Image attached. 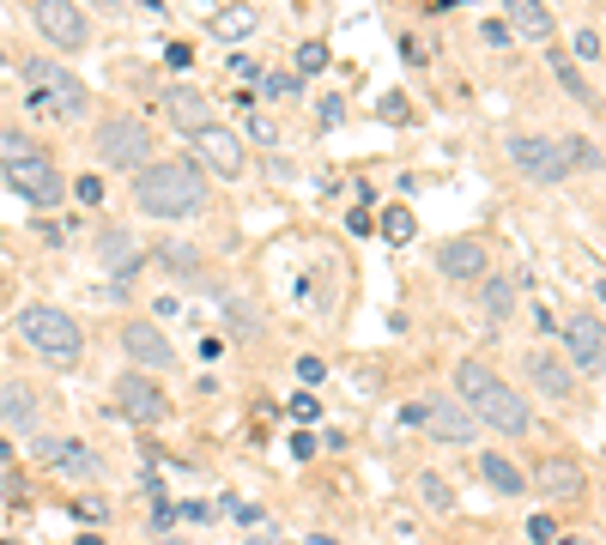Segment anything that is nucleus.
Returning <instances> with one entry per match:
<instances>
[{
    "label": "nucleus",
    "mask_w": 606,
    "mask_h": 545,
    "mask_svg": "<svg viewBox=\"0 0 606 545\" xmlns=\"http://www.w3.org/2000/svg\"><path fill=\"white\" fill-rule=\"evenodd\" d=\"M37 454H43L49 466H55L61 479H97L103 461L85 443H68V436H37Z\"/></svg>",
    "instance_id": "nucleus-13"
},
{
    "label": "nucleus",
    "mask_w": 606,
    "mask_h": 545,
    "mask_svg": "<svg viewBox=\"0 0 606 545\" xmlns=\"http://www.w3.org/2000/svg\"><path fill=\"white\" fill-rule=\"evenodd\" d=\"M309 545H333V539H309Z\"/></svg>",
    "instance_id": "nucleus-42"
},
{
    "label": "nucleus",
    "mask_w": 606,
    "mask_h": 545,
    "mask_svg": "<svg viewBox=\"0 0 606 545\" xmlns=\"http://www.w3.org/2000/svg\"><path fill=\"white\" fill-rule=\"evenodd\" d=\"M401 424H412V431H419V424H424V400H407V407H401Z\"/></svg>",
    "instance_id": "nucleus-38"
},
{
    "label": "nucleus",
    "mask_w": 606,
    "mask_h": 545,
    "mask_svg": "<svg viewBox=\"0 0 606 545\" xmlns=\"http://www.w3.org/2000/svg\"><path fill=\"white\" fill-rule=\"evenodd\" d=\"M540 491H546V497H583V466L576 461H558V454H552V461H540Z\"/></svg>",
    "instance_id": "nucleus-18"
},
{
    "label": "nucleus",
    "mask_w": 606,
    "mask_h": 545,
    "mask_svg": "<svg viewBox=\"0 0 606 545\" xmlns=\"http://www.w3.org/2000/svg\"><path fill=\"white\" fill-rule=\"evenodd\" d=\"M7 188L19 194L24 206H37V213H49V206L68 200V176L55 171V158H49V152H37V158L12 164V171H7Z\"/></svg>",
    "instance_id": "nucleus-7"
},
{
    "label": "nucleus",
    "mask_w": 606,
    "mask_h": 545,
    "mask_svg": "<svg viewBox=\"0 0 606 545\" xmlns=\"http://www.w3.org/2000/svg\"><path fill=\"white\" fill-rule=\"evenodd\" d=\"M485 309H492L497 321H510V309H515V285H510V279H485Z\"/></svg>",
    "instance_id": "nucleus-27"
},
{
    "label": "nucleus",
    "mask_w": 606,
    "mask_h": 545,
    "mask_svg": "<svg viewBox=\"0 0 606 545\" xmlns=\"http://www.w3.org/2000/svg\"><path fill=\"white\" fill-rule=\"evenodd\" d=\"M510 164H515L527 182H546V188H558V182L576 171V164H571V146H564V140H546V134H515V140H510Z\"/></svg>",
    "instance_id": "nucleus-5"
},
{
    "label": "nucleus",
    "mask_w": 606,
    "mask_h": 545,
    "mask_svg": "<svg viewBox=\"0 0 606 545\" xmlns=\"http://www.w3.org/2000/svg\"><path fill=\"white\" fill-rule=\"evenodd\" d=\"M455 382H461V400H468V412L480 424H492V431H504V436H534V407H527L497 370H485L480 358H461Z\"/></svg>",
    "instance_id": "nucleus-2"
},
{
    "label": "nucleus",
    "mask_w": 606,
    "mask_h": 545,
    "mask_svg": "<svg viewBox=\"0 0 606 545\" xmlns=\"http://www.w3.org/2000/svg\"><path fill=\"white\" fill-rule=\"evenodd\" d=\"M195 152H201V164H206V171H213V176H243V146H237V134H230V127H206V134H195Z\"/></svg>",
    "instance_id": "nucleus-15"
},
{
    "label": "nucleus",
    "mask_w": 606,
    "mask_h": 545,
    "mask_svg": "<svg viewBox=\"0 0 606 545\" xmlns=\"http://www.w3.org/2000/svg\"><path fill=\"white\" fill-rule=\"evenodd\" d=\"M19 73H24V85H37V97H31L37 110H55V115H80V110H85V85L73 80L68 68H55V61L31 55Z\"/></svg>",
    "instance_id": "nucleus-6"
},
{
    "label": "nucleus",
    "mask_w": 606,
    "mask_h": 545,
    "mask_svg": "<svg viewBox=\"0 0 606 545\" xmlns=\"http://www.w3.org/2000/svg\"><path fill=\"white\" fill-rule=\"evenodd\" d=\"M122 352L134 358L140 370H171V363H176L171 333H158L152 321H127V328H122Z\"/></svg>",
    "instance_id": "nucleus-11"
},
{
    "label": "nucleus",
    "mask_w": 606,
    "mask_h": 545,
    "mask_svg": "<svg viewBox=\"0 0 606 545\" xmlns=\"http://www.w3.org/2000/svg\"><path fill=\"white\" fill-rule=\"evenodd\" d=\"M97 255L110 267H134V237H127V230H103L97 237Z\"/></svg>",
    "instance_id": "nucleus-26"
},
{
    "label": "nucleus",
    "mask_w": 606,
    "mask_h": 545,
    "mask_svg": "<svg viewBox=\"0 0 606 545\" xmlns=\"http://www.w3.org/2000/svg\"><path fill=\"white\" fill-rule=\"evenodd\" d=\"M206 171L188 158H158L146 171H134V206L146 218H188L206 206Z\"/></svg>",
    "instance_id": "nucleus-1"
},
{
    "label": "nucleus",
    "mask_w": 606,
    "mask_h": 545,
    "mask_svg": "<svg viewBox=\"0 0 606 545\" xmlns=\"http://www.w3.org/2000/svg\"><path fill=\"white\" fill-rule=\"evenodd\" d=\"M419 431H431L436 443H449V449H461V443H473V436H480V419H473L468 407H461V400H424V424Z\"/></svg>",
    "instance_id": "nucleus-10"
},
{
    "label": "nucleus",
    "mask_w": 606,
    "mask_h": 545,
    "mask_svg": "<svg viewBox=\"0 0 606 545\" xmlns=\"http://www.w3.org/2000/svg\"><path fill=\"white\" fill-rule=\"evenodd\" d=\"M92 7H122V0H92Z\"/></svg>",
    "instance_id": "nucleus-40"
},
{
    "label": "nucleus",
    "mask_w": 606,
    "mask_h": 545,
    "mask_svg": "<svg viewBox=\"0 0 606 545\" xmlns=\"http://www.w3.org/2000/svg\"><path fill=\"white\" fill-rule=\"evenodd\" d=\"M206 31H213L218 43H237V37L255 31V7H225V12H213V24H206Z\"/></svg>",
    "instance_id": "nucleus-23"
},
{
    "label": "nucleus",
    "mask_w": 606,
    "mask_h": 545,
    "mask_svg": "<svg viewBox=\"0 0 606 545\" xmlns=\"http://www.w3.org/2000/svg\"><path fill=\"white\" fill-rule=\"evenodd\" d=\"M73 194H80L85 206H97V200H103V182H97V176H80V182H73Z\"/></svg>",
    "instance_id": "nucleus-35"
},
{
    "label": "nucleus",
    "mask_w": 606,
    "mask_h": 545,
    "mask_svg": "<svg viewBox=\"0 0 606 545\" xmlns=\"http://www.w3.org/2000/svg\"><path fill=\"white\" fill-rule=\"evenodd\" d=\"M298 376H304V382H321V376H328V363H321V358H298Z\"/></svg>",
    "instance_id": "nucleus-37"
},
{
    "label": "nucleus",
    "mask_w": 606,
    "mask_h": 545,
    "mask_svg": "<svg viewBox=\"0 0 606 545\" xmlns=\"http://www.w3.org/2000/svg\"><path fill=\"white\" fill-rule=\"evenodd\" d=\"M480 473H485V485H492V491H504V497H522V491H527V479L515 473L504 454H480Z\"/></svg>",
    "instance_id": "nucleus-22"
},
{
    "label": "nucleus",
    "mask_w": 606,
    "mask_h": 545,
    "mask_svg": "<svg viewBox=\"0 0 606 545\" xmlns=\"http://www.w3.org/2000/svg\"><path fill=\"white\" fill-rule=\"evenodd\" d=\"M436 272H443V279H485V243L449 237L443 249H436Z\"/></svg>",
    "instance_id": "nucleus-16"
},
{
    "label": "nucleus",
    "mask_w": 606,
    "mask_h": 545,
    "mask_svg": "<svg viewBox=\"0 0 606 545\" xmlns=\"http://www.w3.org/2000/svg\"><path fill=\"white\" fill-rule=\"evenodd\" d=\"M504 12H510V31L552 37V7H546V0H504Z\"/></svg>",
    "instance_id": "nucleus-20"
},
{
    "label": "nucleus",
    "mask_w": 606,
    "mask_h": 545,
    "mask_svg": "<svg viewBox=\"0 0 606 545\" xmlns=\"http://www.w3.org/2000/svg\"><path fill=\"white\" fill-rule=\"evenodd\" d=\"M564 346H571V358L583 363L588 376H606V321L600 316H571Z\"/></svg>",
    "instance_id": "nucleus-12"
},
{
    "label": "nucleus",
    "mask_w": 606,
    "mask_h": 545,
    "mask_svg": "<svg viewBox=\"0 0 606 545\" xmlns=\"http://www.w3.org/2000/svg\"><path fill=\"white\" fill-rule=\"evenodd\" d=\"M0 419H7L12 431H37V388L7 382V394H0Z\"/></svg>",
    "instance_id": "nucleus-19"
},
{
    "label": "nucleus",
    "mask_w": 606,
    "mask_h": 545,
    "mask_svg": "<svg viewBox=\"0 0 606 545\" xmlns=\"http://www.w3.org/2000/svg\"><path fill=\"white\" fill-rule=\"evenodd\" d=\"M600 49H606V43H600V37H595V31H576V61H595V55H600Z\"/></svg>",
    "instance_id": "nucleus-32"
},
{
    "label": "nucleus",
    "mask_w": 606,
    "mask_h": 545,
    "mask_svg": "<svg viewBox=\"0 0 606 545\" xmlns=\"http://www.w3.org/2000/svg\"><path fill=\"white\" fill-rule=\"evenodd\" d=\"M31 19H37V31H43L55 49H68V55L92 43V19H85L73 0H31Z\"/></svg>",
    "instance_id": "nucleus-8"
},
{
    "label": "nucleus",
    "mask_w": 606,
    "mask_h": 545,
    "mask_svg": "<svg viewBox=\"0 0 606 545\" xmlns=\"http://www.w3.org/2000/svg\"><path fill=\"white\" fill-rule=\"evenodd\" d=\"M164 110H171V127L188 140L213 127V103H206V91H195V85H171L164 91Z\"/></svg>",
    "instance_id": "nucleus-14"
},
{
    "label": "nucleus",
    "mask_w": 606,
    "mask_h": 545,
    "mask_svg": "<svg viewBox=\"0 0 606 545\" xmlns=\"http://www.w3.org/2000/svg\"><path fill=\"white\" fill-rule=\"evenodd\" d=\"M19 340L31 346L43 363H55V370H73V363L85 358V333H80V321L68 316V309H55V304H31V309H19Z\"/></svg>",
    "instance_id": "nucleus-3"
},
{
    "label": "nucleus",
    "mask_w": 606,
    "mask_h": 545,
    "mask_svg": "<svg viewBox=\"0 0 606 545\" xmlns=\"http://www.w3.org/2000/svg\"><path fill=\"white\" fill-rule=\"evenodd\" d=\"M291 454H298V461H309V454H316V436L298 431V436H291Z\"/></svg>",
    "instance_id": "nucleus-39"
},
{
    "label": "nucleus",
    "mask_w": 606,
    "mask_h": 545,
    "mask_svg": "<svg viewBox=\"0 0 606 545\" xmlns=\"http://www.w3.org/2000/svg\"><path fill=\"white\" fill-rule=\"evenodd\" d=\"M115 412L134 424H164L171 419V394L158 382H146L140 370H127V376H115Z\"/></svg>",
    "instance_id": "nucleus-9"
},
{
    "label": "nucleus",
    "mask_w": 606,
    "mask_h": 545,
    "mask_svg": "<svg viewBox=\"0 0 606 545\" xmlns=\"http://www.w3.org/2000/svg\"><path fill=\"white\" fill-rule=\"evenodd\" d=\"M412 237H419L412 206H389V213H382V243H412Z\"/></svg>",
    "instance_id": "nucleus-25"
},
{
    "label": "nucleus",
    "mask_w": 606,
    "mask_h": 545,
    "mask_svg": "<svg viewBox=\"0 0 606 545\" xmlns=\"http://www.w3.org/2000/svg\"><path fill=\"white\" fill-rule=\"evenodd\" d=\"M291 419H316V394H309V388H304V394H291Z\"/></svg>",
    "instance_id": "nucleus-36"
},
{
    "label": "nucleus",
    "mask_w": 606,
    "mask_h": 545,
    "mask_svg": "<svg viewBox=\"0 0 606 545\" xmlns=\"http://www.w3.org/2000/svg\"><path fill=\"white\" fill-rule=\"evenodd\" d=\"M480 37H485L492 49H510V24H504V19H485V31H480Z\"/></svg>",
    "instance_id": "nucleus-33"
},
{
    "label": "nucleus",
    "mask_w": 606,
    "mask_h": 545,
    "mask_svg": "<svg viewBox=\"0 0 606 545\" xmlns=\"http://www.w3.org/2000/svg\"><path fill=\"white\" fill-rule=\"evenodd\" d=\"M419 491H424V503H431V510H455V491H449L443 473H419Z\"/></svg>",
    "instance_id": "nucleus-28"
},
{
    "label": "nucleus",
    "mask_w": 606,
    "mask_h": 545,
    "mask_svg": "<svg viewBox=\"0 0 606 545\" xmlns=\"http://www.w3.org/2000/svg\"><path fill=\"white\" fill-rule=\"evenodd\" d=\"M267 97H298V73H261Z\"/></svg>",
    "instance_id": "nucleus-29"
},
{
    "label": "nucleus",
    "mask_w": 606,
    "mask_h": 545,
    "mask_svg": "<svg viewBox=\"0 0 606 545\" xmlns=\"http://www.w3.org/2000/svg\"><path fill=\"white\" fill-rule=\"evenodd\" d=\"M552 534H558L552 515H534V522H527V539H534V545H552Z\"/></svg>",
    "instance_id": "nucleus-34"
},
{
    "label": "nucleus",
    "mask_w": 606,
    "mask_h": 545,
    "mask_svg": "<svg viewBox=\"0 0 606 545\" xmlns=\"http://www.w3.org/2000/svg\"><path fill=\"white\" fill-rule=\"evenodd\" d=\"M92 146H97V164H110V171H146L152 164V134L140 122H127V115H103Z\"/></svg>",
    "instance_id": "nucleus-4"
},
{
    "label": "nucleus",
    "mask_w": 606,
    "mask_h": 545,
    "mask_svg": "<svg viewBox=\"0 0 606 545\" xmlns=\"http://www.w3.org/2000/svg\"><path fill=\"white\" fill-rule=\"evenodd\" d=\"M298 68H304V73H321V68H328V49H321V43H304V49H298Z\"/></svg>",
    "instance_id": "nucleus-30"
},
{
    "label": "nucleus",
    "mask_w": 606,
    "mask_h": 545,
    "mask_svg": "<svg viewBox=\"0 0 606 545\" xmlns=\"http://www.w3.org/2000/svg\"><path fill=\"white\" fill-rule=\"evenodd\" d=\"M37 140L31 134H19V127H0V171H12V164H24V158H37Z\"/></svg>",
    "instance_id": "nucleus-24"
},
{
    "label": "nucleus",
    "mask_w": 606,
    "mask_h": 545,
    "mask_svg": "<svg viewBox=\"0 0 606 545\" xmlns=\"http://www.w3.org/2000/svg\"><path fill=\"white\" fill-rule=\"evenodd\" d=\"M564 545H595V539H564Z\"/></svg>",
    "instance_id": "nucleus-41"
},
{
    "label": "nucleus",
    "mask_w": 606,
    "mask_h": 545,
    "mask_svg": "<svg viewBox=\"0 0 606 545\" xmlns=\"http://www.w3.org/2000/svg\"><path fill=\"white\" fill-rule=\"evenodd\" d=\"M73 515H85V522H110V503H103V497H80V503H73Z\"/></svg>",
    "instance_id": "nucleus-31"
},
{
    "label": "nucleus",
    "mask_w": 606,
    "mask_h": 545,
    "mask_svg": "<svg viewBox=\"0 0 606 545\" xmlns=\"http://www.w3.org/2000/svg\"><path fill=\"white\" fill-rule=\"evenodd\" d=\"M546 68H552V80H558V85L571 91L576 103H583V110H600V91L583 80V68H576V61L564 55V49H552V55H546Z\"/></svg>",
    "instance_id": "nucleus-17"
},
{
    "label": "nucleus",
    "mask_w": 606,
    "mask_h": 545,
    "mask_svg": "<svg viewBox=\"0 0 606 545\" xmlns=\"http://www.w3.org/2000/svg\"><path fill=\"white\" fill-rule=\"evenodd\" d=\"M527 376H534V382L546 388L552 400H564V394L576 388V382H571V370H564V363L552 358V352H534V358H527Z\"/></svg>",
    "instance_id": "nucleus-21"
}]
</instances>
